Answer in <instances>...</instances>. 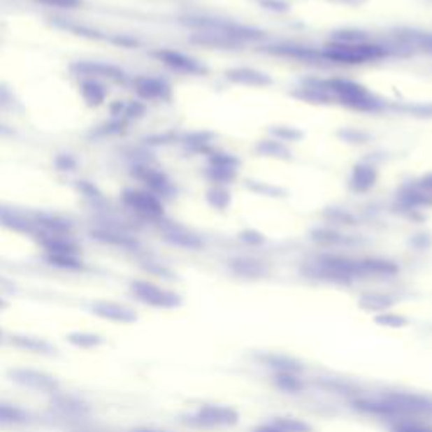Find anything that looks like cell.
<instances>
[{"mask_svg":"<svg viewBox=\"0 0 432 432\" xmlns=\"http://www.w3.org/2000/svg\"><path fill=\"white\" fill-rule=\"evenodd\" d=\"M189 43L194 46L206 48V50H219V51H233L238 50L242 44L236 43L230 36L219 29H210V31H194L189 36Z\"/></svg>","mask_w":432,"mask_h":432,"instance_id":"obj_14","label":"cell"},{"mask_svg":"<svg viewBox=\"0 0 432 432\" xmlns=\"http://www.w3.org/2000/svg\"><path fill=\"white\" fill-rule=\"evenodd\" d=\"M275 426L284 432H309L311 427L303 421H297V419H279L275 421Z\"/></svg>","mask_w":432,"mask_h":432,"instance_id":"obj_37","label":"cell"},{"mask_svg":"<svg viewBox=\"0 0 432 432\" xmlns=\"http://www.w3.org/2000/svg\"><path fill=\"white\" fill-rule=\"evenodd\" d=\"M312 238H315L316 242L328 243V245H329V243L340 242L341 236H340V233H338V231L331 230V228H319V230H316L315 233H312Z\"/></svg>","mask_w":432,"mask_h":432,"instance_id":"obj_40","label":"cell"},{"mask_svg":"<svg viewBox=\"0 0 432 432\" xmlns=\"http://www.w3.org/2000/svg\"><path fill=\"white\" fill-rule=\"evenodd\" d=\"M378 178H380V173L377 166L370 162H358L353 166L352 174H350V187L354 193L365 194L377 186Z\"/></svg>","mask_w":432,"mask_h":432,"instance_id":"obj_18","label":"cell"},{"mask_svg":"<svg viewBox=\"0 0 432 432\" xmlns=\"http://www.w3.org/2000/svg\"><path fill=\"white\" fill-rule=\"evenodd\" d=\"M7 380L22 390L32 394H43L51 397L61 390V382L56 375L32 366H12L6 373Z\"/></svg>","mask_w":432,"mask_h":432,"instance_id":"obj_3","label":"cell"},{"mask_svg":"<svg viewBox=\"0 0 432 432\" xmlns=\"http://www.w3.org/2000/svg\"><path fill=\"white\" fill-rule=\"evenodd\" d=\"M9 343L14 346L19 352H26L31 354H41V357H48L56 352V348L52 346L51 341H48L46 338L38 336V334L31 333H14L10 334Z\"/></svg>","mask_w":432,"mask_h":432,"instance_id":"obj_16","label":"cell"},{"mask_svg":"<svg viewBox=\"0 0 432 432\" xmlns=\"http://www.w3.org/2000/svg\"><path fill=\"white\" fill-rule=\"evenodd\" d=\"M2 341H3V333H2V329H0V345H2Z\"/></svg>","mask_w":432,"mask_h":432,"instance_id":"obj_50","label":"cell"},{"mask_svg":"<svg viewBox=\"0 0 432 432\" xmlns=\"http://www.w3.org/2000/svg\"><path fill=\"white\" fill-rule=\"evenodd\" d=\"M130 294L141 304L152 309H176L181 305V296L171 289L162 287L152 280L136 279L129 285Z\"/></svg>","mask_w":432,"mask_h":432,"instance_id":"obj_4","label":"cell"},{"mask_svg":"<svg viewBox=\"0 0 432 432\" xmlns=\"http://www.w3.org/2000/svg\"><path fill=\"white\" fill-rule=\"evenodd\" d=\"M257 2L262 9L274 12V14H285V12L291 10V3L285 2V0H257Z\"/></svg>","mask_w":432,"mask_h":432,"instance_id":"obj_38","label":"cell"},{"mask_svg":"<svg viewBox=\"0 0 432 432\" xmlns=\"http://www.w3.org/2000/svg\"><path fill=\"white\" fill-rule=\"evenodd\" d=\"M247 182H248V185H247L248 189L254 191V193H257V194H260V196L280 198V196H284V194H285V191L282 189V187L271 185V182L254 181V179H252V181H247Z\"/></svg>","mask_w":432,"mask_h":432,"instance_id":"obj_34","label":"cell"},{"mask_svg":"<svg viewBox=\"0 0 432 432\" xmlns=\"http://www.w3.org/2000/svg\"><path fill=\"white\" fill-rule=\"evenodd\" d=\"M225 78L230 81V83L248 88H267L274 83V80L271 78L268 73L250 66L228 68L225 71Z\"/></svg>","mask_w":432,"mask_h":432,"instance_id":"obj_11","label":"cell"},{"mask_svg":"<svg viewBox=\"0 0 432 432\" xmlns=\"http://www.w3.org/2000/svg\"><path fill=\"white\" fill-rule=\"evenodd\" d=\"M78 75L89 76V78H108L113 81H122L125 78L124 71L120 68L107 63H93V61H83L73 66Z\"/></svg>","mask_w":432,"mask_h":432,"instance_id":"obj_20","label":"cell"},{"mask_svg":"<svg viewBox=\"0 0 432 432\" xmlns=\"http://www.w3.org/2000/svg\"><path fill=\"white\" fill-rule=\"evenodd\" d=\"M134 176H136L141 182H144L147 191L154 193L161 199L173 196V194L176 193L174 182L167 178L166 173H162V171L157 169V167L137 166L136 171H134Z\"/></svg>","mask_w":432,"mask_h":432,"instance_id":"obj_9","label":"cell"},{"mask_svg":"<svg viewBox=\"0 0 432 432\" xmlns=\"http://www.w3.org/2000/svg\"><path fill=\"white\" fill-rule=\"evenodd\" d=\"M93 238H96L99 242L105 243V245H113V247H122V248H132L137 245V242L134 238H130L129 235L120 233L115 230H96L93 231Z\"/></svg>","mask_w":432,"mask_h":432,"instance_id":"obj_29","label":"cell"},{"mask_svg":"<svg viewBox=\"0 0 432 432\" xmlns=\"http://www.w3.org/2000/svg\"><path fill=\"white\" fill-rule=\"evenodd\" d=\"M205 176L211 185L228 186V185H231L236 178H238V169H236V167L208 164V167L205 169Z\"/></svg>","mask_w":432,"mask_h":432,"instance_id":"obj_28","label":"cell"},{"mask_svg":"<svg viewBox=\"0 0 432 432\" xmlns=\"http://www.w3.org/2000/svg\"><path fill=\"white\" fill-rule=\"evenodd\" d=\"M257 432H284V431H280V429H279V427H277V426H275V424H274V426H266V427H260V429H259V431H257Z\"/></svg>","mask_w":432,"mask_h":432,"instance_id":"obj_49","label":"cell"},{"mask_svg":"<svg viewBox=\"0 0 432 432\" xmlns=\"http://www.w3.org/2000/svg\"><path fill=\"white\" fill-rule=\"evenodd\" d=\"M130 432H169V431L156 429V427H136V429H132Z\"/></svg>","mask_w":432,"mask_h":432,"instance_id":"obj_48","label":"cell"},{"mask_svg":"<svg viewBox=\"0 0 432 432\" xmlns=\"http://www.w3.org/2000/svg\"><path fill=\"white\" fill-rule=\"evenodd\" d=\"M154 56L161 61L162 64H166L167 68H171L173 71L185 73V75H193V76H203L206 75L208 68L201 61H198L193 56L186 55V52L176 51V50H159L154 52Z\"/></svg>","mask_w":432,"mask_h":432,"instance_id":"obj_8","label":"cell"},{"mask_svg":"<svg viewBox=\"0 0 432 432\" xmlns=\"http://www.w3.org/2000/svg\"><path fill=\"white\" fill-rule=\"evenodd\" d=\"M326 216H329L331 222L341 223V225H353L354 223L353 215L348 213L346 210H341V208H329V210L326 211Z\"/></svg>","mask_w":432,"mask_h":432,"instance_id":"obj_39","label":"cell"},{"mask_svg":"<svg viewBox=\"0 0 432 432\" xmlns=\"http://www.w3.org/2000/svg\"><path fill=\"white\" fill-rule=\"evenodd\" d=\"M162 238L166 240L169 245L185 248V250H199L205 242L198 233H194L189 228L178 225V223H167L162 228Z\"/></svg>","mask_w":432,"mask_h":432,"instance_id":"obj_12","label":"cell"},{"mask_svg":"<svg viewBox=\"0 0 432 432\" xmlns=\"http://www.w3.org/2000/svg\"><path fill=\"white\" fill-rule=\"evenodd\" d=\"M89 312L96 317V319L105 321V323H112L117 326H130L137 323L138 315L136 309L130 305L118 303L112 299H99L93 301L89 305Z\"/></svg>","mask_w":432,"mask_h":432,"instance_id":"obj_6","label":"cell"},{"mask_svg":"<svg viewBox=\"0 0 432 432\" xmlns=\"http://www.w3.org/2000/svg\"><path fill=\"white\" fill-rule=\"evenodd\" d=\"M36 2L48 7H56V9H76L81 0H36Z\"/></svg>","mask_w":432,"mask_h":432,"instance_id":"obj_43","label":"cell"},{"mask_svg":"<svg viewBox=\"0 0 432 432\" xmlns=\"http://www.w3.org/2000/svg\"><path fill=\"white\" fill-rule=\"evenodd\" d=\"M240 240H243L245 243H250V245H262L266 242V235H262L260 231L254 230V228H247L240 233Z\"/></svg>","mask_w":432,"mask_h":432,"instance_id":"obj_42","label":"cell"},{"mask_svg":"<svg viewBox=\"0 0 432 432\" xmlns=\"http://www.w3.org/2000/svg\"><path fill=\"white\" fill-rule=\"evenodd\" d=\"M415 185L421 187L424 193H427L432 198V171L431 173L424 174L422 178H419L417 181H415Z\"/></svg>","mask_w":432,"mask_h":432,"instance_id":"obj_44","label":"cell"},{"mask_svg":"<svg viewBox=\"0 0 432 432\" xmlns=\"http://www.w3.org/2000/svg\"><path fill=\"white\" fill-rule=\"evenodd\" d=\"M292 99L305 101L311 105H333L334 100L328 89L323 87L321 80H308L303 87H299L291 93Z\"/></svg>","mask_w":432,"mask_h":432,"instance_id":"obj_19","label":"cell"},{"mask_svg":"<svg viewBox=\"0 0 432 432\" xmlns=\"http://www.w3.org/2000/svg\"><path fill=\"white\" fill-rule=\"evenodd\" d=\"M68 345H71L73 348L83 350V352H93V350H99L100 346L105 345V338L100 333L95 331H87V329H75V331H69L64 336Z\"/></svg>","mask_w":432,"mask_h":432,"instance_id":"obj_22","label":"cell"},{"mask_svg":"<svg viewBox=\"0 0 432 432\" xmlns=\"http://www.w3.org/2000/svg\"><path fill=\"white\" fill-rule=\"evenodd\" d=\"M193 422L199 427L213 429V427H228L238 422V414L231 407L206 403L199 407L198 412L193 415Z\"/></svg>","mask_w":432,"mask_h":432,"instance_id":"obj_7","label":"cell"},{"mask_svg":"<svg viewBox=\"0 0 432 432\" xmlns=\"http://www.w3.org/2000/svg\"><path fill=\"white\" fill-rule=\"evenodd\" d=\"M46 262L61 271L78 272L83 268V260L80 255H46Z\"/></svg>","mask_w":432,"mask_h":432,"instance_id":"obj_31","label":"cell"},{"mask_svg":"<svg viewBox=\"0 0 432 432\" xmlns=\"http://www.w3.org/2000/svg\"><path fill=\"white\" fill-rule=\"evenodd\" d=\"M267 52H271L272 56H279V58L301 61V63H321V61H324L323 56H321V50L303 46V44H275V46H268Z\"/></svg>","mask_w":432,"mask_h":432,"instance_id":"obj_15","label":"cell"},{"mask_svg":"<svg viewBox=\"0 0 432 432\" xmlns=\"http://www.w3.org/2000/svg\"><path fill=\"white\" fill-rule=\"evenodd\" d=\"M29 419V412L19 403L0 401V426H24Z\"/></svg>","mask_w":432,"mask_h":432,"instance_id":"obj_24","label":"cell"},{"mask_svg":"<svg viewBox=\"0 0 432 432\" xmlns=\"http://www.w3.org/2000/svg\"><path fill=\"white\" fill-rule=\"evenodd\" d=\"M255 152L259 154L260 157L275 159V161H282V162L292 161V150L289 149V145L284 144V142L277 141V138L274 137L260 138V141L255 144Z\"/></svg>","mask_w":432,"mask_h":432,"instance_id":"obj_21","label":"cell"},{"mask_svg":"<svg viewBox=\"0 0 432 432\" xmlns=\"http://www.w3.org/2000/svg\"><path fill=\"white\" fill-rule=\"evenodd\" d=\"M392 304L387 296H365L363 305L366 309H387Z\"/></svg>","mask_w":432,"mask_h":432,"instance_id":"obj_41","label":"cell"},{"mask_svg":"<svg viewBox=\"0 0 432 432\" xmlns=\"http://www.w3.org/2000/svg\"><path fill=\"white\" fill-rule=\"evenodd\" d=\"M122 203L141 218L157 222L164 216L162 199L147 189H125L122 193Z\"/></svg>","mask_w":432,"mask_h":432,"instance_id":"obj_5","label":"cell"},{"mask_svg":"<svg viewBox=\"0 0 432 432\" xmlns=\"http://www.w3.org/2000/svg\"><path fill=\"white\" fill-rule=\"evenodd\" d=\"M271 136L284 144H291V142L303 141L304 132L294 125H274V127H271Z\"/></svg>","mask_w":432,"mask_h":432,"instance_id":"obj_32","label":"cell"},{"mask_svg":"<svg viewBox=\"0 0 432 432\" xmlns=\"http://www.w3.org/2000/svg\"><path fill=\"white\" fill-rule=\"evenodd\" d=\"M230 267L235 274L247 277V279H257L266 274V264L254 257H236L230 262Z\"/></svg>","mask_w":432,"mask_h":432,"instance_id":"obj_25","label":"cell"},{"mask_svg":"<svg viewBox=\"0 0 432 432\" xmlns=\"http://www.w3.org/2000/svg\"><path fill=\"white\" fill-rule=\"evenodd\" d=\"M395 432H432L429 427H422V426H402L398 427Z\"/></svg>","mask_w":432,"mask_h":432,"instance_id":"obj_47","label":"cell"},{"mask_svg":"<svg viewBox=\"0 0 432 432\" xmlns=\"http://www.w3.org/2000/svg\"><path fill=\"white\" fill-rule=\"evenodd\" d=\"M50 405L66 417H87L92 414V405L85 398L73 394H64L61 390L51 395Z\"/></svg>","mask_w":432,"mask_h":432,"instance_id":"obj_13","label":"cell"},{"mask_svg":"<svg viewBox=\"0 0 432 432\" xmlns=\"http://www.w3.org/2000/svg\"><path fill=\"white\" fill-rule=\"evenodd\" d=\"M410 113H414V115H419V117H432V103H419V105H414V107H409Z\"/></svg>","mask_w":432,"mask_h":432,"instance_id":"obj_46","label":"cell"},{"mask_svg":"<svg viewBox=\"0 0 432 432\" xmlns=\"http://www.w3.org/2000/svg\"><path fill=\"white\" fill-rule=\"evenodd\" d=\"M81 95H83L85 101L92 107H99V105L103 103L105 96H107V89H105L103 85H100L96 80H87L81 87Z\"/></svg>","mask_w":432,"mask_h":432,"instance_id":"obj_30","label":"cell"},{"mask_svg":"<svg viewBox=\"0 0 432 432\" xmlns=\"http://www.w3.org/2000/svg\"><path fill=\"white\" fill-rule=\"evenodd\" d=\"M333 43H345V44H354V43H366L368 41V32L361 29H352V27H346V29H338L331 34Z\"/></svg>","mask_w":432,"mask_h":432,"instance_id":"obj_33","label":"cell"},{"mask_svg":"<svg viewBox=\"0 0 432 432\" xmlns=\"http://www.w3.org/2000/svg\"><path fill=\"white\" fill-rule=\"evenodd\" d=\"M39 245L44 248L46 255H80L81 248L78 243L69 235H56V233H44L41 231Z\"/></svg>","mask_w":432,"mask_h":432,"instance_id":"obj_17","label":"cell"},{"mask_svg":"<svg viewBox=\"0 0 432 432\" xmlns=\"http://www.w3.org/2000/svg\"><path fill=\"white\" fill-rule=\"evenodd\" d=\"M321 56H323L324 61H329V63L357 66V64L377 63V61L387 58L389 50L380 46V44L372 43V41L354 44L333 43V41H329L321 50Z\"/></svg>","mask_w":432,"mask_h":432,"instance_id":"obj_2","label":"cell"},{"mask_svg":"<svg viewBox=\"0 0 432 432\" xmlns=\"http://www.w3.org/2000/svg\"><path fill=\"white\" fill-rule=\"evenodd\" d=\"M338 137L343 142H348V144H365V142L368 141V134L360 129L352 127H343L338 130Z\"/></svg>","mask_w":432,"mask_h":432,"instance_id":"obj_36","label":"cell"},{"mask_svg":"<svg viewBox=\"0 0 432 432\" xmlns=\"http://www.w3.org/2000/svg\"><path fill=\"white\" fill-rule=\"evenodd\" d=\"M208 164L236 167V169H238L240 159L236 157L235 154L226 152V150H211V152L208 154Z\"/></svg>","mask_w":432,"mask_h":432,"instance_id":"obj_35","label":"cell"},{"mask_svg":"<svg viewBox=\"0 0 432 432\" xmlns=\"http://www.w3.org/2000/svg\"><path fill=\"white\" fill-rule=\"evenodd\" d=\"M397 38L403 46L410 50L432 55V32L421 29H402L398 31Z\"/></svg>","mask_w":432,"mask_h":432,"instance_id":"obj_23","label":"cell"},{"mask_svg":"<svg viewBox=\"0 0 432 432\" xmlns=\"http://www.w3.org/2000/svg\"><path fill=\"white\" fill-rule=\"evenodd\" d=\"M134 89L142 100L147 101H169L173 99L171 85L156 76H138L134 81Z\"/></svg>","mask_w":432,"mask_h":432,"instance_id":"obj_10","label":"cell"},{"mask_svg":"<svg viewBox=\"0 0 432 432\" xmlns=\"http://www.w3.org/2000/svg\"><path fill=\"white\" fill-rule=\"evenodd\" d=\"M358 268H360V275H394L398 271L394 262L378 257L358 260Z\"/></svg>","mask_w":432,"mask_h":432,"instance_id":"obj_26","label":"cell"},{"mask_svg":"<svg viewBox=\"0 0 432 432\" xmlns=\"http://www.w3.org/2000/svg\"><path fill=\"white\" fill-rule=\"evenodd\" d=\"M206 205L216 211H226L231 205V193L228 186L211 185L205 193Z\"/></svg>","mask_w":432,"mask_h":432,"instance_id":"obj_27","label":"cell"},{"mask_svg":"<svg viewBox=\"0 0 432 432\" xmlns=\"http://www.w3.org/2000/svg\"><path fill=\"white\" fill-rule=\"evenodd\" d=\"M326 2L333 3V6H341V7H350V9H358V7H363L368 0H326Z\"/></svg>","mask_w":432,"mask_h":432,"instance_id":"obj_45","label":"cell"},{"mask_svg":"<svg viewBox=\"0 0 432 432\" xmlns=\"http://www.w3.org/2000/svg\"><path fill=\"white\" fill-rule=\"evenodd\" d=\"M323 87L333 96L334 103H340L350 110L357 112L375 113L385 107V101L377 96L372 89H368L360 81L350 78H328L321 80Z\"/></svg>","mask_w":432,"mask_h":432,"instance_id":"obj_1","label":"cell"}]
</instances>
